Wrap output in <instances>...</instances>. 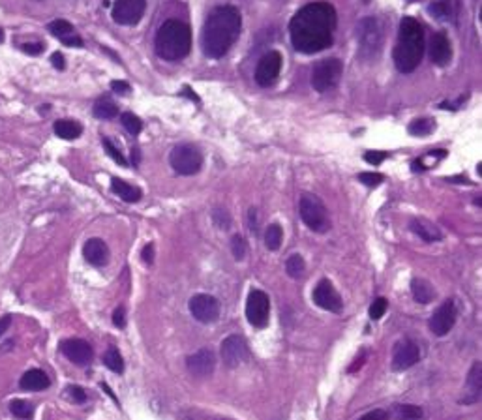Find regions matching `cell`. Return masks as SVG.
<instances>
[{"mask_svg": "<svg viewBox=\"0 0 482 420\" xmlns=\"http://www.w3.org/2000/svg\"><path fill=\"white\" fill-rule=\"evenodd\" d=\"M336 10L328 2H312L298 10L291 19L289 32L291 43L298 53L313 55L332 46V32L336 28Z\"/></svg>", "mask_w": 482, "mask_h": 420, "instance_id": "obj_1", "label": "cell"}, {"mask_svg": "<svg viewBox=\"0 0 482 420\" xmlns=\"http://www.w3.org/2000/svg\"><path fill=\"white\" fill-rule=\"evenodd\" d=\"M242 28V17L235 6H218L209 14L201 32V47L209 58H221L235 46Z\"/></svg>", "mask_w": 482, "mask_h": 420, "instance_id": "obj_2", "label": "cell"}, {"mask_svg": "<svg viewBox=\"0 0 482 420\" xmlns=\"http://www.w3.org/2000/svg\"><path fill=\"white\" fill-rule=\"evenodd\" d=\"M424 57V28L413 17H404L394 47V64L402 73L415 72Z\"/></svg>", "mask_w": 482, "mask_h": 420, "instance_id": "obj_3", "label": "cell"}, {"mask_svg": "<svg viewBox=\"0 0 482 420\" xmlns=\"http://www.w3.org/2000/svg\"><path fill=\"white\" fill-rule=\"evenodd\" d=\"M156 55L164 61H182L192 49V31L184 21L169 19L159 26L154 40Z\"/></svg>", "mask_w": 482, "mask_h": 420, "instance_id": "obj_4", "label": "cell"}, {"mask_svg": "<svg viewBox=\"0 0 482 420\" xmlns=\"http://www.w3.org/2000/svg\"><path fill=\"white\" fill-rule=\"evenodd\" d=\"M298 212L300 218L315 233H327L330 229V220H328L327 206L323 205V201L319 199L318 195L313 194H303L300 203H298Z\"/></svg>", "mask_w": 482, "mask_h": 420, "instance_id": "obj_5", "label": "cell"}, {"mask_svg": "<svg viewBox=\"0 0 482 420\" xmlns=\"http://www.w3.org/2000/svg\"><path fill=\"white\" fill-rule=\"evenodd\" d=\"M169 164L174 169V173L182 174V177H190V174H195L201 169L203 154L194 145H179V147H174L171 150Z\"/></svg>", "mask_w": 482, "mask_h": 420, "instance_id": "obj_6", "label": "cell"}, {"mask_svg": "<svg viewBox=\"0 0 482 420\" xmlns=\"http://www.w3.org/2000/svg\"><path fill=\"white\" fill-rule=\"evenodd\" d=\"M357 36H359V49L365 57H375L383 43V31H381L379 21L374 17H366L357 26Z\"/></svg>", "mask_w": 482, "mask_h": 420, "instance_id": "obj_7", "label": "cell"}, {"mask_svg": "<svg viewBox=\"0 0 482 420\" xmlns=\"http://www.w3.org/2000/svg\"><path fill=\"white\" fill-rule=\"evenodd\" d=\"M344 72V64L338 58H325L313 68L312 73V87L318 93H327L330 88L338 85L340 77Z\"/></svg>", "mask_w": 482, "mask_h": 420, "instance_id": "obj_8", "label": "cell"}, {"mask_svg": "<svg viewBox=\"0 0 482 420\" xmlns=\"http://www.w3.org/2000/svg\"><path fill=\"white\" fill-rule=\"evenodd\" d=\"M268 315H271V300L267 293L259 289L250 291L246 300L248 323L256 328H265L268 325Z\"/></svg>", "mask_w": 482, "mask_h": 420, "instance_id": "obj_9", "label": "cell"}, {"mask_svg": "<svg viewBox=\"0 0 482 420\" xmlns=\"http://www.w3.org/2000/svg\"><path fill=\"white\" fill-rule=\"evenodd\" d=\"M145 8H147V0H115L111 16L118 25L134 26L143 17Z\"/></svg>", "mask_w": 482, "mask_h": 420, "instance_id": "obj_10", "label": "cell"}, {"mask_svg": "<svg viewBox=\"0 0 482 420\" xmlns=\"http://www.w3.org/2000/svg\"><path fill=\"white\" fill-rule=\"evenodd\" d=\"M188 306H190V313L199 323H214L220 317V303L212 295H205V293L194 295Z\"/></svg>", "mask_w": 482, "mask_h": 420, "instance_id": "obj_11", "label": "cell"}, {"mask_svg": "<svg viewBox=\"0 0 482 420\" xmlns=\"http://www.w3.org/2000/svg\"><path fill=\"white\" fill-rule=\"evenodd\" d=\"M221 360L226 364L227 368H236L241 366L242 362H246L248 357H250V351H248L246 340L239 336V334H231L227 336L224 342H221L220 347Z\"/></svg>", "mask_w": 482, "mask_h": 420, "instance_id": "obj_12", "label": "cell"}, {"mask_svg": "<svg viewBox=\"0 0 482 420\" xmlns=\"http://www.w3.org/2000/svg\"><path fill=\"white\" fill-rule=\"evenodd\" d=\"M282 70V55L278 51L265 53L256 68V81L259 87H272Z\"/></svg>", "mask_w": 482, "mask_h": 420, "instance_id": "obj_13", "label": "cell"}, {"mask_svg": "<svg viewBox=\"0 0 482 420\" xmlns=\"http://www.w3.org/2000/svg\"><path fill=\"white\" fill-rule=\"evenodd\" d=\"M456 304L452 303V300H445L441 306L437 308L436 312L431 313L430 317V330L436 336H446V334L451 332L454 323H456Z\"/></svg>", "mask_w": 482, "mask_h": 420, "instance_id": "obj_14", "label": "cell"}, {"mask_svg": "<svg viewBox=\"0 0 482 420\" xmlns=\"http://www.w3.org/2000/svg\"><path fill=\"white\" fill-rule=\"evenodd\" d=\"M313 303L318 304L321 310H327V312L340 313L344 303H342V297L338 295V291L334 289V285L328 280H321V282L315 285L313 289Z\"/></svg>", "mask_w": 482, "mask_h": 420, "instance_id": "obj_15", "label": "cell"}, {"mask_svg": "<svg viewBox=\"0 0 482 420\" xmlns=\"http://www.w3.org/2000/svg\"><path fill=\"white\" fill-rule=\"evenodd\" d=\"M421 360V347L413 342V340H404L394 347L392 355V369L394 372H404L415 366Z\"/></svg>", "mask_w": 482, "mask_h": 420, "instance_id": "obj_16", "label": "cell"}, {"mask_svg": "<svg viewBox=\"0 0 482 420\" xmlns=\"http://www.w3.org/2000/svg\"><path fill=\"white\" fill-rule=\"evenodd\" d=\"M61 351L70 362L78 364V366H88L93 362V347L88 345V342L79 338H70L61 342Z\"/></svg>", "mask_w": 482, "mask_h": 420, "instance_id": "obj_17", "label": "cell"}, {"mask_svg": "<svg viewBox=\"0 0 482 420\" xmlns=\"http://www.w3.org/2000/svg\"><path fill=\"white\" fill-rule=\"evenodd\" d=\"M186 366H188V372H190L194 377H199V379H205L209 375H212L216 368V355L212 353L211 349H199L197 353L190 355L188 360H186Z\"/></svg>", "mask_w": 482, "mask_h": 420, "instance_id": "obj_18", "label": "cell"}, {"mask_svg": "<svg viewBox=\"0 0 482 420\" xmlns=\"http://www.w3.org/2000/svg\"><path fill=\"white\" fill-rule=\"evenodd\" d=\"M430 58L436 66H446L452 58L451 40L445 32H436L430 41Z\"/></svg>", "mask_w": 482, "mask_h": 420, "instance_id": "obj_19", "label": "cell"}, {"mask_svg": "<svg viewBox=\"0 0 482 420\" xmlns=\"http://www.w3.org/2000/svg\"><path fill=\"white\" fill-rule=\"evenodd\" d=\"M83 257L94 267H103L109 261V248L102 238H88L83 246Z\"/></svg>", "mask_w": 482, "mask_h": 420, "instance_id": "obj_20", "label": "cell"}, {"mask_svg": "<svg viewBox=\"0 0 482 420\" xmlns=\"http://www.w3.org/2000/svg\"><path fill=\"white\" fill-rule=\"evenodd\" d=\"M49 384H51V381H49L46 372H41V369H28L19 381V387L26 392H41V390L49 389Z\"/></svg>", "mask_w": 482, "mask_h": 420, "instance_id": "obj_21", "label": "cell"}, {"mask_svg": "<svg viewBox=\"0 0 482 420\" xmlns=\"http://www.w3.org/2000/svg\"><path fill=\"white\" fill-rule=\"evenodd\" d=\"M430 16L437 21L454 23L458 16V0H436L430 4Z\"/></svg>", "mask_w": 482, "mask_h": 420, "instance_id": "obj_22", "label": "cell"}, {"mask_svg": "<svg viewBox=\"0 0 482 420\" xmlns=\"http://www.w3.org/2000/svg\"><path fill=\"white\" fill-rule=\"evenodd\" d=\"M481 389H482V366L481 362L473 364L471 372H469V377H467V389H466V398H463V404H475V401L481 398Z\"/></svg>", "mask_w": 482, "mask_h": 420, "instance_id": "obj_23", "label": "cell"}, {"mask_svg": "<svg viewBox=\"0 0 482 420\" xmlns=\"http://www.w3.org/2000/svg\"><path fill=\"white\" fill-rule=\"evenodd\" d=\"M409 229L413 231L416 236H421L424 242H437L443 238L441 231L437 229L431 221L424 220V218H415V220H411Z\"/></svg>", "mask_w": 482, "mask_h": 420, "instance_id": "obj_24", "label": "cell"}, {"mask_svg": "<svg viewBox=\"0 0 482 420\" xmlns=\"http://www.w3.org/2000/svg\"><path fill=\"white\" fill-rule=\"evenodd\" d=\"M111 190L113 194H117L118 197L126 203H137L141 199V190L137 186H132L128 182H124L122 179H113L111 180Z\"/></svg>", "mask_w": 482, "mask_h": 420, "instance_id": "obj_25", "label": "cell"}, {"mask_svg": "<svg viewBox=\"0 0 482 420\" xmlns=\"http://www.w3.org/2000/svg\"><path fill=\"white\" fill-rule=\"evenodd\" d=\"M411 293H413V298L419 304H430L436 298V291H434L431 283L422 280V278H415L411 282Z\"/></svg>", "mask_w": 482, "mask_h": 420, "instance_id": "obj_26", "label": "cell"}, {"mask_svg": "<svg viewBox=\"0 0 482 420\" xmlns=\"http://www.w3.org/2000/svg\"><path fill=\"white\" fill-rule=\"evenodd\" d=\"M53 128L58 137L66 139V141H73L83 134V126L75 120H57Z\"/></svg>", "mask_w": 482, "mask_h": 420, "instance_id": "obj_27", "label": "cell"}, {"mask_svg": "<svg viewBox=\"0 0 482 420\" xmlns=\"http://www.w3.org/2000/svg\"><path fill=\"white\" fill-rule=\"evenodd\" d=\"M94 117L100 118V120H111L118 115V105L113 102V100H109V98H100L96 103H94L93 107Z\"/></svg>", "mask_w": 482, "mask_h": 420, "instance_id": "obj_28", "label": "cell"}, {"mask_svg": "<svg viewBox=\"0 0 482 420\" xmlns=\"http://www.w3.org/2000/svg\"><path fill=\"white\" fill-rule=\"evenodd\" d=\"M436 130V122L431 118H416L409 124V134L415 137H426Z\"/></svg>", "mask_w": 482, "mask_h": 420, "instance_id": "obj_29", "label": "cell"}, {"mask_svg": "<svg viewBox=\"0 0 482 420\" xmlns=\"http://www.w3.org/2000/svg\"><path fill=\"white\" fill-rule=\"evenodd\" d=\"M103 364L108 366L113 374H122L124 372V359L122 355L118 353L117 347H109L103 355Z\"/></svg>", "mask_w": 482, "mask_h": 420, "instance_id": "obj_30", "label": "cell"}, {"mask_svg": "<svg viewBox=\"0 0 482 420\" xmlns=\"http://www.w3.org/2000/svg\"><path fill=\"white\" fill-rule=\"evenodd\" d=\"M282 238H283L282 227L278 226V224H271V226L267 227V231H265V244H267L268 250L271 251L280 250V246H282Z\"/></svg>", "mask_w": 482, "mask_h": 420, "instance_id": "obj_31", "label": "cell"}, {"mask_svg": "<svg viewBox=\"0 0 482 420\" xmlns=\"http://www.w3.org/2000/svg\"><path fill=\"white\" fill-rule=\"evenodd\" d=\"M10 411H11V415L17 416V419L28 420V419H32V415H34V405L26 400H14L10 404Z\"/></svg>", "mask_w": 482, "mask_h": 420, "instance_id": "obj_32", "label": "cell"}, {"mask_svg": "<svg viewBox=\"0 0 482 420\" xmlns=\"http://www.w3.org/2000/svg\"><path fill=\"white\" fill-rule=\"evenodd\" d=\"M47 28H49V32H51L53 36H57L58 40H62V38L72 36V34H75V32H73V25H72V23H70V21H66V19L53 21V23H49V26H47Z\"/></svg>", "mask_w": 482, "mask_h": 420, "instance_id": "obj_33", "label": "cell"}, {"mask_svg": "<svg viewBox=\"0 0 482 420\" xmlns=\"http://www.w3.org/2000/svg\"><path fill=\"white\" fill-rule=\"evenodd\" d=\"M304 271H306V263H304V259L298 256V253L291 256L288 261H285V272H288L291 278H300L304 274Z\"/></svg>", "mask_w": 482, "mask_h": 420, "instance_id": "obj_34", "label": "cell"}, {"mask_svg": "<svg viewBox=\"0 0 482 420\" xmlns=\"http://www.w3.org/2000/svg\"><path fill=\"white\" fill-rule=\"evenodd\" d=\"M120 122L126 128V132L132 135H139L141 134V130H143V122H141V118L134 113H122L120 115Z\"/></svg>", "mask_w": 482, "mask_h": 420, "instance_id": "obj_35", "label": "cell"}, {"mask_svg": "<svg viewBox=\"0 0 482 420\" xmlns=\"http://www.w3.org/2000/svg\"><path fill=\"white\" fill-rule=\"evenodd\" d=\"M396 415H398V420H419L422 416V409L419 405H398Z\"/></svg>", "mask_w": 482, "mask_h": 420, "instance_id": "obj_36", "label": "cell"}, {"mask_svg": "<svg viewBox=\"0 0 482 420\" xmlns=\"http://www.w3.org/2000/svg\"><path fill=\"white\" fill-rule=\"evenodd\" d=\"M246 250H248V246H246V241H244V236H242V235L233 236V238H231V251H233V256H235L236 261H242V259L246 257Z\"/></svg>", "mask_w": 482, "mask_h": 420, "instance_id": "obj_37", "label": "cell"}, {"mask_svg": "<svg viewBox=\"0 0 482 420\" xmlns=\"http://www.w3.org/2000/svg\"><path fill=\"white\" fill-rule=\"evenodd\" d=\"M387 308H389L387 298H383V297L375 298L374 303H372V306H370V317L374 319V321H377V319H381L383 315H385Z\"/></svg>", "mask_w": 482, "mask_h": 420, "instance_id": "obj_38", "label": "cell"}, {"mask_svg": "<svg viewBox=\"0 0 482 420\" xmlns=\"http://www.w3.org/2000/svg\"><path fill=\"white\" fill-rule=\"evenodd\" d=\"M66 398L73 401V404H85L87 401V392L78 384H70V387H66Z\"/></svg>", "mask_w": 482, "mask_h": 420, "instance_id": "obj_39", "label": "cell"}, {"mask_svg": "<svg viewBox=\"0 0 482 420\" xmlns=\"http://www.w3.org/2000/svg\"><path fill=\"white\" fill-rule=\"evenodd\" d=\"M103 149H105V152H108L118 165H122V167L128 165V162H126V158L122 156V152H120V150H118L117 147L109 141V139H103Z\"/></svg>", "mask_w": 482, "mask_h": 420, "instance_id": "obj_40", "label": "cell"}, {"mask_svg": "<svg viewBox=\"0 0 482 420\" xmlns=\"http://www.w3.org/2000/svg\"><path fill=\"white\" fill-rule=\"evenodd\" d=\"M359 180L368 188H375V186H379L383 182V174L379 173H360Z\"/></svg>", "mask_w": 482, "mask_h": 420, "instance_id": "obj_41", "label": "cell"}, {"mask_svg": "<svg viewBox=\"0 0 482 420\" xmlns=\"http://www.w3.org/2000/svg\"><path fill=\"white\" fill-rule=\"evenodd\" d=\"M387 158H389V152H385V150H368V152L365 154V159L372 165L383 164Z\"/></svg>", "mask_w": 482, "mask_h": 420, "instance_id": "obj_42", "label": "cell"}, {"mask_svg": "<svg viewBox=\"0 0 482 420\" xmlns=\"http://www.w3.org/2000/svg\"><path fill=\"white\" fill-rule=\"evenodd\" d=\"M212 218H214L216 226L220 227V229H227V227L231 226V218H229V214H227L226 210L216 209L214 214H212Z\"/></svg>", "mask_w": 482, "mask_h": 420, "instance_id": "obj_43", "label": "cell"}, {"mask_svg": "<svg viewBox=\"0 0 482 420\" xmlns=\"http://www.w3.org/2000/svg\"><path fill=\"white\" fill-rule=\"evenodd\" d=\"M43 49H46V46H43L41 41H28V43H23V46H21V51H25L26 55H32V57L41 55Z\"/></svg>", "mask_w": 482, "mask_h": 420, "instance_id": "obj_44", "label": "cell"}, {"mask_svg": "<svg viewBox=\"0 0 482 420\" xmlns=\"http://www.w3.org/2000/svg\"><path fill=\"white\" fill-rule=\"evenodd\" d=\"M113 325L117 328H124L126 327V310L122 306L117 308L113 313Z\"/></svg>", "mask_w": 482, "mask_h": 420, "instance_id": "obj_45", "label": "cell"}, {"mask_svg": "<svg viewBox=\"0 0 482 420\" xmlns=\"http://www.w3.org/2000/svg\"><path fill=\"white\" fill-rule=\"evenodd\" d=\"M359 420H389V413L385 409H374L366 413L365 416H360Z\"/></svg>", "mask_w": 482, "mask_h": 420, "instance_id": "obj_46", "label": "cell"}, {"mask_svg": "<svg viewBox=\"0 0 482 420\" xmlns=\"http://www.w3.org/2000/svg\"><path fill=\"white\" fill-rule=\"evenodd\" d=\"M141 257H143V261L147 265H152V261H154V244H147L143 251H141Z\"/></svg>", "mask_w": 482, "mask_h": 420, "instance_id": "obj_47", "label": "cell"}, {"mask_svg": "<svg viewBox=\"0 0 482 420\" xmlns=\"http://www.w3.org/2000/svg\"><path fill=\"white\" fill-rule=\"evenodd\" d=\"M62 43L68 47H83V38L78 36V34H72V36L62 38Z\"/></svg>", "mask_w": 482, "mask_h": 420, "instance_id": "obj_48", "label": "cell"}, {"mask_svg": "<svg viewBox=\"0 0 482 420\" xmlns=\"http://www.w3.org/2000/svg\"><path fill=\"white\" fill-rule=\"evenodd\" d=\"M51 64L55 68H57V70H64V68H66V61H64V57H62V53H53L51 55Z\"/></svg>", "mask_w": 482, "mask_h": 420, "instance_id": "obj_49", "label": "cell"}, {"mask_svg": "<svg viewBox=\"0 0 482 420\" xmlns=\"http://www.w3.org/2000/svg\"><path fill=\"white\" fill-rule=\"evenodd\" d=\"M111 88H113L117 94H128L130 93V85L126 81H113V83H111Z\"/></svg>", "mask_w": 482, "mask_h": 420, "instance_id": "obj_50", "label": "cell"}, {"mask_svg": "<svg viewBox=\"0 0 482 420\" xmlns=\"http://www.w3.org/2000/svg\"><path fill=\"white\" fill-rule=\"evenodd\" d=\"M248 218H250V229H251V233H257V210L256 209H250V212H248Z\"/></svg>", "mask_w": 482, "mask_h": 420, "instance_id": "obj_51", "label": "cell"}, {"mask_svg": "<svg viewBox=\"0 0 482 420\" xmlns=\"http://www.w3.org/2000/svg\"><path fill=\"white\" fill-rule=\"evenodd\" d=\"M11 325V315H4V317H0V336L6 334V330L10 328Z\"/></svg>", "mask_w": 482, "mask_h": 420, "instance_id": "obj_52", "label": "cell"}, {"mask_svg": "<svg viewBox=\"0 0 482 420\" xmlns=\"http://www.w3.org/2000/svg\"><path fill=\"white\" fill-rule=\"evenodd\" d=\"M180 94H182V96H188V98H190L192 102L199 103V96H197V94H195L190 87H184V88H182V93H180Z\"/></svg>", "mask_w": 482, "mask_h": 420, "instance_id": "obj_53", "label": "cell"}, {"mask_svg": "<svg viewBox=\"0 0 482 420\" xmlns=\"http://www.w3.org/2000/svg\"><path fill=\"white\" fill-rule=\"evenodd\" d=\"M411 169L415 171V173H421V171H426V165L422 164V159H415V162L411 164Z\"/></svg>", "mask_w": 482, "mask_h": 420, "instance_id": "obj_54", "label": "cell"}, {"mask_svg": "<svg viewBox=\"0 0 482 420\" xmlns=\"http://www.w3.org/2000/svg\"><path fill=\"white\" fill-rule=\"evenodd\" d=\"M451 182H466V184H469V180L466 179V177H452V179H449Z\"/></svg>", "mask_w": 482, "mask_h": 420, "instance_id": "obj_55", "label": "cell"}, {"mask_svg": "<svg viewBox=\"0 0 482 420\" xmlns=\"http://www.w3.org/2000/svg\"><path fill=\"white\" fill-rule=\"evenodd\" d=\"M132 159H134V164H135V165L139 164V150H137V149L132 150Z\"/></svg>", "mask_w": 482, "mask_h": 420, "instance_id": "obj_56", "label": "cell"}, {"mask_svg": "<svg viewBox=\"0 0 482 420\" xmlns=\"http://www.w3.org/2000/svg\"><path fill=\"white\" fill-rule=\"evenodd\" d=\"M2 41H4V31L0 28V43H2Z\"/></svg>", "mask_w": 482, "mask_h": 420, "instance_id": "obj_57", "label": "cell"}]
</instances>
